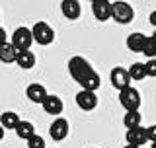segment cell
Segmentation results:
<instances>
[{"label":"cell","mask_w":156,"mask_h":148,"mask_svg":"<svg viewBox=\"0 0 156 148\" xmlns=\"http://www.w3.org/2000/svg\"><path fill=\"white\" fill-rule=\"evenodd\" d=\"M68 72H70V76H72L74 82L82 84L92 72H94V68H92V65L84 57H72L70 61H68Z\"/></svg>","instance_id":"obj_1"},{"label":"cell","mask_w":156,"mask_h":148,"mask_svg":"<svg viewBox=\"0 0 156 148\" xmlns=\"http://www.w3.org/2000/svg\"><path fill=\"white\" fill-rule=\"evenodd\" d=\"M119 103L123 105L125 111H139V107H140L139 90H135V88L131 86V88H127V90L119 92Z\"/></svg>","instance_id":"obj_2"},{"label":"cell","mask_w":156,"mask_h":148,"mask_svg":"<svg viewBox=\"0 0 156 148\" xmlns=\"http://www.w3.org/2000/svg\"><path fill=\"white\" fill-rule=\"evenodd\" d=\"M31 31H33V39H35V43H39V45H51V43L55 41V31H53V27L47 26L45 22L33 23Z\"/></svg>","instance_id":"obj_3"},{"label":"cell","mask_w":156,"mask_h":148,"mask_svg":"<svg viewBox=\"0 0 156 148\" xmlns=\"http://www.w3.org/2000/svg\"><path fill=\"white\" fill-rule=\"evenodd\" d=\"M35 41L33 39V31L27 27H18L16 31H14L12 35V45L18 49V51H29V47H31V43Z\"/></svg>","instance_id":"obj_4"},{"label":"cell","mask_w":156,"mask_h":148,"mask_svg":"<svg viewBox=\"0 0 156 148\" xmlns=\"http://www.w3.org/2000/svg\"><path fill=\"white\" fill-rule=\"evenodd\" d=\"M109 80L119 92H123L127 88H131V80H133V78H131V74H129V68L115 66L113 70H111V74H109Z\"/></svg>","instance_id":"obj_5"},{"label":"cell","mask_w":156,"mask_h":148,"mask_svg":"<svg viewBox=\"0 0 156 148\" xmlns=\"http://www.w3.org/2000/svg\"><path fill=\"white\" fill-rule=\"evenodd\" d=\"M135 18L133 6L129 2H113V19L117 23H131Z\"/></svg>","instance_id":"obj_6"},{"label":"cell","mask_w":156,"mask_h":148,"mask_svg":"<svg viewBox=\"0 0 156 148\" xmlns=\"http://www.w3.org/2000/svg\"><path fill=\"white\" fill-rule=\"evenodd\" d=\"M92 12H94L96 19L107 22L109 18H113V2H109V0H94L92 2Z\"/></svg>","instance_id":"obj_7"},{"label":"cell","mask_w":156,"mask_h":148,"mask_svg":"<svg viewBox=\"0 0 156 148\" xmlns=\"http://www.w3.org/2000/svg\"><path fill=\"white\" fill-rule=\"evenodd\" d=\"M125 139H127V144L136 146V148H140V146H144L146 142H150L148 140V129H144V127L129 129V131H127V135H125Z\"/></svg>","instance_id":"obj_8"},{"label":"cell","mask_w":156,"mask_h":148,"mask_svg":"<svg viewBox=\"0 0 156 148\" xmlns=\"http://www.w3.org/2000/svg\"><path fill=\"white\" fill-rule=\"evenodd\" d=\"M49 135H51V139L57 140V142L65 140L68 136V121L65 117H57V119L51 123V127H49Z\"/></svg>","instance_id":"obj_9"},{"label":"cell","mask_w":156,"mask_h":148,"mask_svg":"<svg viewBox=\"0 0 156 148\" xmlns=\"http://www.w3.org/2000/svg\"><path fill=\"white\" fill-rule=\"evenodd\" d=\"M76 105L80 107V109H84V111H92V109H96L98 107V96H96V92H88V90H80L76 93Z\"/></svg>","instance_id":"obj_10"},{"label":"cell","mask_w":156,"mask_h":148,"mask_svg":"<svg viewBox=\"0 0 156 148\" xmlns=\"http://www.w3.org/2000/svg\"><path fill=\"white\" fill-rule=\"evenodd\" d=\"M148 39H150L148 35H144V33H140V31H135L127 37V47L135 53H144L146 45H148Z\"/></svg>","instance_id":"obj_11"},{"label":"cell","mask_w":156,"mask_h":148,"mask_svg":"<svg viewBox=\"0 0 156 148\" xmlns=\"http://www.w3.org/2000/svg\"><path fill=\"white\" fill-rule=\"evenodd\" d=\"M26 96H27V100L29 101H33V103H45V100L49 97V93L45 90V86L43 84H29L27 86V90H26Z\"/></svg>","instance_id":"obj_12"},{"label":"cell","mask_w":156,"mask_h":148,"mask_svg":"<svg viewBox=\"0 0 156 148\" xmlns=\"http://www.w3.org/2000/svg\"><path fill=\"white\" fill-rule=\"evenodd\" d=\"M61 12H62V16H66L68 19H78L80 14H82L80 2H76V0H62L61 2Z\"/></svg>","instance_id":"obj_13"},{"label":"cell","mask_w":156,"mask_h":148,"mask_svg":"<svg viewBox=\"0 0 156 148\" xmlns=\"http://www.w3.org/2000/svg\"><path fill=\"white\" fill-rule=\"evenodd\" d=\"M62 100L58 96H49L45 103H43V109H45V113H49V115H61L62 113Z\"/></svg>","instance_id":"obj_14"},{"label":"cell","mask_w":156,"mask_h":148,"mask_svg":"<svg viewBox=\"0 0 156 148\" xmlns=\"http://www.w3.org/2000/svg\"><path fill=\"white\" fill-rule=\"evenodd\" d=\"M18 49L12 45V43H2L0 45V61L2 62H14V61H18Z\"/></svg>","instance_id":"obj_15"},{"label":"cell","mask_w":156,"mask_h":148,"mask_svg":"<svg viewBox=\"0 0 156 148\" xmlns=\"http://www.w3.org/2000/svg\"><path fill=\"white\" fill-rule=\"evenodd\" d=\"M0 123H2L4 129H14L16 131L18 125L22 123V119H20V115L14 113V111H4L2 115H0Z\"/></svg>","instance_id":"obj_16"},{"label":"cell","mask_w":156,"mask_h":148,"mask_svg":"<svg viewBox=\"0 0 156 148\" xmlns=\"http://www.w3.org/2000/svg\"><path fill=\"white\" fill-rule=\"evenodd\" d=\"M16 135L27 142L29 139L35 136V127H33V123H29V121H22L18 125V129H16Z\"/></svg>","instance_id":"obj_17"},{"label":"cell","mask_w":156,"mask_h":148,"mask_svg":"<svg viewBox=\"0 0 156 148\" xmlns=\"http://www.w3.org/2000/svg\"><path fill=\"white\" fill-rule=\"evenodd\" d=\"M18 66L20 68H33V65H35V55H33L31 51H20L18 53Z\"/></svg>","instance_id":"obj_18"},{"label":"cell","mask_w":156,"mask_h":148,"mask_svg":"<svg viewBox=\"0 0 156 148\" xmlns=\"http://www.w3.org/2000/svg\"><path fill=\"white\" fill-rule=\"evenodd\" d=\"M129 74H131V78L136 82H140V80H144L146 76H148V72H146V65L144 62H133L129 68Z\"/></svg>","instance_id":"obj_19"},{"label":"cell","mask_w":156,"mask_h":148,"mask_svg":"<svg viewBox=\"0 0 156 148\" xmlns=\"http://www.w3.org/2000/svg\"><path fill=\"white\" fill-rule=\"evenodd\" d=\"M80 86H82V90H88V92H96L98 88L101 86V78H100V74H98V72L94 70V72H92L90 76H88L86 80H84V82L80 84Z\"/></svg>","instance_id":"obj_20"},{"label":"cell","mask_w":156,"mask_h":148,"mask_svg":"<svg viewBox=\"0 0 156 148\" xmlns=\"http://www.w3.org/2000/svg\"><path fill=\"white\" fill-rule=\"evenodd\" d=\"M123 125L129 129H136L140 127V111H125V117H123Z\"/></svg>","instance_id":"obj_21"},{"label":"cell","mask_w":156,"mask_h":148,"mask_svg":"<svg viewBox=\"0 0 156 148\" xmlns=\"http://www.w3.org/2000/svg\"><path fill=\"white\" fill-rule=\"evenodd\" d=\"M143 55H146L148 58H156V31L152 33V35H150L148 45H146V49H144Z\"/></svg>","instance_id":"obj_22"},{"label":"cell","mask_w":156,"mask_h":148,"mask_svg":"<svg viewBox=\"0 0 156 148\" xmlns=\"http://www.w3.org/2000/svg\"><path fill=\"white\" fill-rule=\"evenodd\" d=\"M27 148H47V146H45V140H43V136L35 135L33 139L27 140Z\"/></svg>","instance_id":"obj_23"},{"label":"cell","mask_w":156,"mask_h":148,"mask_svg":"<svg viewBox=\"0 0 156 148\" xmlns=\"http://www.w3.org/2000/svg\"><path fill=\"white\" fill-rule=\"evenodd\" d=\"M144 65H146V72H148V76L156 78V58H148Z\"/></svg>","instance_id":"obj_24"},{"label":"cell","mask_w":156,"mask_h":148,"mask_svg":"<svg viewBox=\"0 0 156 148\" xmlns=\"http://www.w3.org/2000/svg\"><path fill=\"white\" fill-rule=\"evenodd\" d=\"M148 140L152 142H156V125H152V127H148Z\"/></svg>","instance_id":"obj_25"},{"label":"cell","mask_w":156,"mask_h":148,"mask_svg":"<svg viewBox=\"0 0 156 148\" xmlns=\"http://www.w3.org/2000/svg\"><path fill=\"white\" fill-rule=\"evenodd\" d=\"M148 19H150V23H152V26L156 27V10H154L152 14H150V18H148Z\"/></svg>","instance_id":"obj_26"},{"label":"cell","mask_w":156,"mask_h":148,"mask_svg":"<svg viewBox=\"0 0 156 148\" xmlns=\"http://www.w3.org/2000/svg\"><path fill=\"white\" fill-rule=\"evenodd\" d=\"M123 148H136V146H131V144H127V146H123Z\"/></svg>","instance_id":"obj_27"},{"label":"cell","mask_w":156,"mask_h":148,"mask_svg":"<svg viewBox=\"0 0 156 148\" xmlns=\"http://www.w3.org/2000/svg\"><path fill=\"white\" fill-rule=\"evenodd\" d=\"M150 148H156V142H154V144H152V146H150Z\"/></svg>","instance_id":"obj_28"},{"label":"cell","mask_w":156,"mask_h":148,"mask_svg":"<svg viewBox=\"0 0 156 148\" xmlns=\"http://www.w3.org/2000/svg\"><path fill=\"white\" fill-rule=\"evenodd\" d=\"M90 148H94V146H90Z\"/></svg>","instance_id":"obj_29"}]
</instances>
